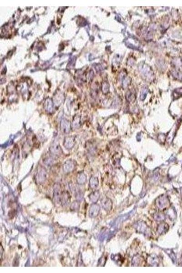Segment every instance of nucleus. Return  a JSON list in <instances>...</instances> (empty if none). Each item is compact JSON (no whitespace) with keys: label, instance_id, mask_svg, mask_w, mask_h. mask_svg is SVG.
I'll return each mask as SVG.
<instances>
[{"label":"nucleus","instance_id":"1","mask_svg":"<svg viewBox=\"0 0 182 273\" xmlns=\"http://www.w3.org/2000/svg\"><path fill=\"white\" fill-rule=\"evenodd\" d=\"M134 227L136 231L138 233L144 234L145 235L150 236L152 234L150 227L143 221L136 222L134 224Z\"/></svg>","mask_w":182,"mask_h":273},{"label":"nucleus","instance_id":"2","mask_svg":"<svg viewBox=\"0 0 182 273\" xmlns=\"http://www.w3.org/2000/svg\"><path fill=\"white\" fill-rule=\"evenodd\" d=\"M156 204L157 207L159 209L163 210L167 208L169 205V199L166 195H161L156 199Z\"/></svg>","mask_w":182,"mask_h":273},{"label":"nucleus","instance_id":"3","mask_svg":"<svg viewBox=\"0 0 182 273\" xmlns=\"http://www.w3.org/2000/svg\"><path fill=\"white\" fill-rule=\"evenodd\" d=\"M60 128L61 131L63 134H68L72 129L71 123L66 118H62L60 122Z\"/></svg>","mask_w":182,"mask_h":273},{"label":"nucleus","instance_id":"4","mask_svg":"<svg viewBox=\"0 0 182 273\" xmlns=\"http://www.w3.org/2000/svg\"><path fill=\"white\" fill-rule=\"evenodd\" d=\"M51 154L55 156H60L62 154V150L60 144L57 141H54L49 148Z\"/></svg>","mask_w":182,"mask_h":273},{"label":"nucleus","instance_id":"5","mask_svg":"<svg viewBox=\"0 0 182 273\" xmlns=\"http://www.w3.org/2000/svg\"><path fill=\"white\" fill-rule=\"evenodd\" d=\"M47 177V173L46 169H45L44 167L41 166L38 170V173L37 174L36 178H37V181L39 183H42L45 180H46Z\"/></svg>","mask_w":182,"mask_h":273},{"label":"nucleus","instance_id":"6","mask_svg":"<svg viewBox=\"0 0 182 273\" xmlns=\"http://www.w3.org/2000/svg\"><path fill=\"white\" fill-rule=\"evenodd\" d=\"M76 144V139L73 136H67L64 138L63 146L68 150L72 149Z\"/></svg>","mask_w":182,"mask_h":273},{"label":"nucleus","instance_id":"7","mask_svg":"<svg viewBox=\"0 0 182 273\" xmlns=\"http://www.w3.org/2000/svg\"><path fill=\"white\" fill-rule=\"evenodd\" d=\"M76 164L74 160L72 159H68L64 162L62 168L65 173H69L72 172L75 168Z\"/></svg>","mask_w":182,"mask_h":273},{"label":"nucleus","instance_id":"8","mask_svg":"<svg viewBox=\"0 0 182 273\" xmlns=\"http://www.w3.org/2000/svg\"><path fill=\"white\" fill-rule=\"evenodd\" d=\"M71 128L72 129H77L81 125V116L80 114H76L72 118Z\"/></svg>","mask_w":182,"mask_h":273},{"label":"nucleus","instance_id":"9","mask_svg":"<svg viewBox=\"0 0 182 273\" xmlns=\"http://www.w3.org/2000/svg\"><path fill=\"white\" fill-rule=\"evenodd\" d=\"M100 208L97 204H94L92 205L89 211V215L91 218L97 217L99 214Z\"/></svg>","mask_w":182,"mask_h":273},{"label":"nucleus","instance_id":"10","mask_svg":"<svg viewBox=\"0 0 182 273\" xmlns=\"http://www.w3.org/2000/svg\"><path fill=\"white\" fill-rule=\"evenodd\" d=\"M101 204L103 208L107 211H111L113 207V202L107 197H105L102 199Z\"/></svg>","mask_w":182,"mask_h":273},{"label":"nucleus","instance_id":"11","mask_svg":"<svg viewBox=\"0 0 182 273\" xmlns=\"http://www.w3.org/2000/svg\"><path fill=\"white\" fill-rule=\"evenodd\" d=\"M44 108L47 113L52 114L54 111V102L52 99H47L44 103Z\"/></svg>","mask_w":182,"mask_h":273},{"label":"nucleus","instance_id":"12","mask_svg":"<svg viewBox=\"0 0 182 273\" xmlns=\"http://www.w3.org/2000/svg\"><path fill=\"white\" fill-rule=\"evenodd\" d=\"M169 229V226L166 223H162L158 225L157 228V232L160 235H163L166 234Z\"/></svg>","mask_w":182,"mask_h":273},{"label":"nucleus","instance_id":"13","mask_svg":"<svg viewBox=\"0 0 182 273\" xmlns=\"http://www.w3.org/2000/svg\"><path fill=\"white\" fill-rule=\"evenodd\" d=\"M77 181L78 184L81 185L84 184L86 181V176L85 174L83 173H79L77 177Z\"/></svg>","mask_w":182,"mask_h":273},{"label":"nucleus","instance_id":"14","mask_svg":"<svg viewBox=\"0 0 182 273\" xmlns=\"http://www.w3.org/2000/svg\"><path fill=\"white\" fill-rule=\"evenodd\" d=\"M91 201L93 203H96L100 198V193L98 191H95L91 193L89 196Z\"/></svg>","mask_w":182,"mask_h":273},{"label":"nucleus","instance_id":"15","mask_svg":"<svg viewBox=\"0 0 182 273\" xmlns=\"http://www.w3.org/2000/svg\"><path fill=\"white\" fill-rule=\"evenodd\" d=\"M126 99L129 102H133L136 99V96L135 93H134L131 90H129L126 93Z\"/></svg>","mask_w":182,"mask_h":273},{"label":"nucleus","instance_id":"16","mask_svg":"<svg viewBox=\"0 0 182 273\" xmlns=\"http://www.w3.org/2000/svg\"><path fill=\"white\" fill-rule=\"evenodd\" d=\"M89 184L92 189H96L99 185V179L96 177H92L90 178Z\"/></svg>","mask_w":182,"mask_h":273},{"label":"nucleus","instance_id":"17","mask_svg":"<svg viewBox=\"0 0 182 273\" xmlns=\"http://www.w3.org/2000/svg\"><path fill=\"white\" fill-rule=\"evenodd\" d=\"M153 218L158 221H163L165 219V215L161 213H157L153 215Z\"/></svg>","mask_w":182,"mask_h":273},{"label":"nucleus","instance_id":"18","mask_svg":"<svg viewBox=\"0 0 182 273\" xmlns=\"http://www.w3.org/2000/svg\"><path fill=\"white\" fill-rule=\"evenodd\" d=\"M109 84L107 82H104L102 84V91L104 94H107L109 91Z\"/></svg>","mask_w":182,"mask_h":273},{"label":"nucleus","instance_id":"19","mask_svg":"<svg viewBox=\"0 0 182 273\" xmlns=\"http://www.w3.org/2000/svg\"><path fill=\"white\" fill-rule=\"evenodd\" d=\"M147 93H148V89L146 87H144L143 88L142 92H141V96H140V99L141 100H144L146 99Z\"/></svg>","mask_w":182,"mask_h":273},{"label":"nucleus","instance_id":"20","mask_svg":"<svg viewBox=\"0 0 182 273\" xmlns=\"http://www.w3.org/2000/svg\"><path fill=\"white\" fill-rule=\"evenodd\" d=\"M53 162V159L52 158H50V157H47V158H46L44 160V163L48 166H51Z\"/></svg>","mask_w":182,"mask_h":273},{"label":"nucleus","instance_id":"21","mask_svg":"<svg viewBox=\"0 0 182 273\" xmlns=\"http://www.w3.org/2000/svg\"><path fill=\"white\" fill-rule=\"evenodd\" d=\"M149 263L151 264V265H157L158 264V259H157V258L156 257H151L150 258V259L148 260Z\"/></svg>","mask_w":182,"mask_h":273},{"label":"nucleus","instance_id":"22","mask_svg":"<svg viewBox=\"0 0 182 273\" xmlns=\"http://www.w3.org/2000/svg\"><path fill=\"white\" fill-rule=\"evenodd\" d=\"M130 83L131 81L129 80V79L125 78L123 82V86H124V88H126L130 84Z\"/></svg>","mask_w":182,"mask_h":273},{"label":"nucleus","instance_id":"23","mask_svg":"<svg viewBox=\"0 0 182 273\" xmlns=\"http://www.w3.org/2000/svg\"><path fill=\"white\" fill-rule=\"evenodd\" d=\"M127 46H128L129 48H132V49H136V47H135L134 46H133L132 44L130 43L129 42H128V43H127Z\"/></svg>","mask_w":182,"mask_h":273},{"label":"nucleus","instance_id":"24","mask_svg":"<svg viewBox=\"0 0 182 273\" xmlns=\"http://www.w3.org/2000/svg\"><path fill=\"white\" fill-rule=\"evenodd\" d=\"M95 69L97 70V71H100L102 70V67L101 65H97L95 67Z\"/></svg>","mask_w":182,"mask_h":273},{"label":"nucleus","instance_id":"25","mask_svg":"<svg viewBox=\"0 0 182 273\" xmlns=\"http://www.w3.org/2000/svg\"><path fill=\"white\" fill-rule=\"evenodd\" d=\"M176 93L178 94H182V88H179V89H176L175 90Z\"/></svg>","mask_w":182,"mask_h":273}]
</instances>
